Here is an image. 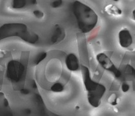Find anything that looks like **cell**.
I'll return each instance as SVG.
<instances>
[{"instance_id": "cell-1", "label": "cell", "mask_w": 135, "mask_h": 116, "mask_svg": "<svg viewBox=\"0 0 135 116\" xmlns=\"http://www.w3.org/2000/svg\"><path fill=\"white\" fill-rule=\"evenodd\" d=\"M72 11L76 20L78 28L83 33H88L97 25L98 15L90 7L79 1L72 4Z\"/></svg>"}, {"instance_id": "cell-2", "label": "cell", "mask_w": 135, "mask_h": 116, "mask_svg": "<svg viewBox=\"0 0 135 116\" xmlns=\"http://www.w3.org/2000/svg\"><path fill=\"white\" fill-rule=\"evenodd\" d=\"M12 37H18L30 43H35L38 40V35L30 32L24 23H7L0 27V41Z\"/></svg>"}, {"instance_id": "cell-3", "label": "cell", "mask_w": 135, "mask_h": 116, "mask_svg": "<svg viewBox=\"0 0 135 116\" xmlns=\"http://www.w3.org/2000/svg\"><path fill=\"white\" fill-rule=\"evenodd\" d=\"M81 67L85 89L87 91L88 102L92 107H98L100 105L101 100L105 93V86L91 78L90 71L87 67L81 65Z\"/></svg>"}, {"instance_id": "cell-4", "label": "cell", "mask_w": 135, "mask_h": 116, "mask_svg": "<svg viewBox=\"0 0 135 116\" xmlns=\"http://www.w3.org/2000/svg\"><path fill=\"white\" fill-rule=\"evenodd\" d=\"M26 74V68L22 62L12 60L8 63L6 77L13 83L20 82Z\"/></svg>"}, {"instance_id": "cell-5", "label": "cell", "mask_w": 135, "mask_h": 116, "mask_svg": "<svg viewBox=\"0 0 135 116\" xmlns=\"http://www.w3.org/2000/svg\"><path fill=\"white\" fill-rule=\"evenodd\" d=\"M97 60L103 68L112 72L116 78H119L120 76L121 72L118 69H117L111 60L104 53H100L98 54L97 56Z\"/></svg>"}, {"instance_id": "cell-6", "label": "cell", "mask_w": 135, "mask_h": 116, "mask_svg": "<svg viewBox=\"0 0 135 116\" xmlns=\"http://www.w3.org/2000/svg\"><path fill=\"white\" fill-rule=\"evenodd\" d=\"M119 42L123 48H128L132 45L133 38L131 32L128 29H123L119 33Z\"/></svg>"}, {"instance_id": "cell-7", "label": "cell", "mask_w": 135, "mask_h": 116, "mask_svg": "<svg viewBox=\"0 0 135 116\" xmlns=\"http://www.w3.org/2000/svg\"><path fill=\"white\" fill-rule=\"evenodd\" d=\"M66 67L72 71L78 70L80 69V62L78 57L73 53H70L66 56L65 59Z\"/></svg>"}, {"instance_id": "cell-8", "label": "cell", "mask_w": 135, "mask_h": 116, "mask_svg": "<svg viewBox=\"0 0 135 116\" xmlns=\"http://www.w3.org/2000/svg\"><path fill=\"white\" fill-rule=\"evenodd\" d=\"M0 116H13L8 101L3 93H0Z\"/></svg>"}, {"instance_id": "cell-9", "label": "cell", "mask_w": 135, "mask_h": 116, "mask_svg": "<svg viewBox=\"0 0 135 116\" xmlns=\"http://www.w3.org/2000/svg\"><path fill=\"white\" fill-rule=\"evenodd\" d=\"M28 4H36V0H13L12 8L15 9L23 8Z\"/></svg>"}, {"instance_id": "cell-10", "label": "cell", "mask_w": 135, "mask_h": 116, "mask_svg": "<svg viewBox=\"0 0 135 116\" xmlns=\"http://www.w3.org/2000/svg\"><path fill=\"white\" fill-rule=\"evenodd\" d=\"M64 37H65V32H64V30L60 27L56 26L52 38H51V41L53 43H56L60 41Z\"/></svg>"}, {"instance_id": "cell-11", "label": "cell", "mask_w": 135, "mask_h": 116, "mask_svg": "<svg viewBox=\"0 0 135 116\" xmlns=\"http://www.w3.org/2000/svg\"><path fill=\"white\" fill-rule=\"evenodd\" d=\"M118 100L119 99L117 97L116 95L114 94V93L113 94L110 95L108 99L109 103L110 105H116L118 103Z\"/></svg>"}, {"instance_id": "cell-12", "label": "cell", "mask_w": 135, "mask_h": 116, "mask_svg": "<svg viewBox=\"0 0 135 116\" xmlns=\"http://www.w3.org/2000/svg\"><path fill=\"white\" fill-rule=\"evenodd\" d=\"M46 56H47V53L46 52H42L38 54L36 59H35V64H38V63H40L46 57Z\"/></svg>"}, {"instance_id": "cell-13", "label": "cell", "mask_w": 135, "mask_h": 116, "mask_svg": "<svg viewBox=\"0 0 135 116\" xmlns=\"http://www.w3.org/2000/svg\"><path fill=\"white\" fill-rule=\"evenodd\" d=\"M62 3V0H56V1H53V2L52 3L51 6H52V7L56 8L59 7V6L61 5Z\"/></svg>"}, {"instance_id": "cell-14", "label": "cell", "mask_w": 135, "mask_h": 116, "mask_svg": "<svg viewBox=\"0 0 135 116\" xmlns=\"http://www.w3.org/2000/svg\"><path fill=\"white\" fill-rule=\"evenodd\" d=\"M33 14L38 18H41L44 17V13L40 10H35L33 11Z\"/></svg>"}, {"instance_id": "cell-15", "label": "cell", "mask_w": 135, "mask_h": 116, "mask_svg": "<svg viewBox=\"0 0 135 116\" xmlns=\"http://www.w3.org/2000/svg\"><path fill=\"white\" fill-rule=\"evenodd\" d=\"M128 88H129V86H128V85L125 84V83H124L122 85V90H123V91H124V92H126L128 90Z\"/></svg>"}, {"instance_id": "cell-16", "label": "cell", "mask_w": 135, "mask_h": 116, "mask_svg": "<svg viewBox=\"0 0 135 116\" xmlns=\"http://www.w3.org/2000/svg\"><path fill=\"white\" fill-rule=\"evenodd\" d=\"M113 1H118L119 0H113Z\"/></svg>"}]
</instances>
